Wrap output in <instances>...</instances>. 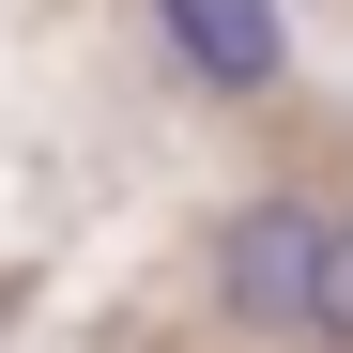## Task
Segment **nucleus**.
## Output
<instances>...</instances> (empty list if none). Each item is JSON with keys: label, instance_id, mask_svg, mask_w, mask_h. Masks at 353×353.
I'll return each mask as SVG.
<instances>
[{"label": "nucleus", "instance_id": "7ed1b4c3", "mask_svg": "<svg viewBox=\"0 0 353 353\" xmlns=\"http://www.w3.org/2000/svg\"><path fill=\"white\" fill-rule=\"evenodd\" d=\"M307 338L353 353V215H338V246H323V323H307Z\"/></svg>", "mask_w": 353, "mask_h": 353}, {"label": "nucleus", "instance_id": "f257e3e1", "mask_svg": "<svg viewBox=\"0 0 353 353\" xmlns=\"http://www.w3.org/2000/svg\"><path fill=\"white\" fill-rule=\"evenodd\" d=\"M323 246H338V215L323 200H246V215H230L215 230V307L230 323H323Z\"/></svg>", "mask_w": 353, "mask_h": 353}, {"label": "nucleus", "instance_id": "f03ea898", "mask_svg": "<svg viewBox=\"0 0 353 353\" xmlns=\"http://www.w3.org/2000/svg\"><path fill=\"white\" fill-rule=\"evenodd\" d=\"M154 31L185 46L215 92H276V77H292V46H276V0H154Z\"/></svg>", "mask_w": 353, "mask_h": 353}]
</instances>
